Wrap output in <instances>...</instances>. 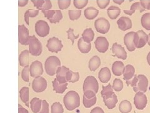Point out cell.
<instances>
[{
    "label": "cell",
    "instance_id": "obj_1",
    "mask_svg": "<svg viewBox=\"0 0 150 113\" xmlns=\"http://www.w3.org/2000/svg\"><path fill=\"white\" fill-rule=\"evenodd\" d=\"M63 102L67 109L68 111H73L80 106V97L78 92L71 91L64 96Z\"/></svg>",
    "mask_w": 150,
    "mask_h": 113
},
{
    "label": "cell",
    "instance_id": "obj_2",
    "mask_svg": "<svg viewBox=\"0 0 150 113\" xmlns=\"http://www.w3.org/2000/svg\"><path fill=\"white\" fill-rule=\"evenodd\" d=\"M61 66L60 60L56 56H50L45 62V69L46 74L53 76L56 73V70Z\"/></svg>",
    "mask_w": 150,
    "mask_h": 113
},
{
    "label": "cell",
    "instance_id": "obj_3",
    "mask_svg": "<svg viewBox=\"0 0 150 113\" xmlns=\"http://www.w3.org/2000/svg\"><path fill=\"white\" fill-rule=\"evenodd\" d=\"M28 45L29 46L30 53L32 55L37 56L41 54L42 50H43L42 44L41 41L35 35L30 36Z\"/></svg>",
    "mask_w": 150,
    "mask_h": 113
},
{
    "label": "cell",
    "instance_id": "obj_4",
    "mask_svg": "<svg viewBox=\"0 0 150 113\" xmlns=\"http://www.w3.org/2000/svg\"><path fill=\"white\" fill-rule=\"evenodd\" d=\"M138 41V35L137 32H128L124 36L125 45L129 51H133L137 49Z\"/></svg>",
    "mask_w": 150,
    "mask_h": 113
},
{
    "label": "cell",
    "instance_id": "obj_5",
    "mask_svg": "<svg viewBox=\"0 0 150 113\" xmlns=\"http://www.w3.org/2000/svg\"><path fill=\"white\" fill-rule=\"evenodd\" d=\"M95 27L98 33L102 34H107L110 28V23L105 18H99L95 22Z\"/></svg>",
    "mask_w": 150,
    "mask_h": 113
},
{
    "label": "cell",
    "instance_id": "obj_6",
    "mask_svg": "<svg viewBox=\"0 0 150 113\" xmlns=\"http://www.w3.org/2000/svg\"><path fill=\"white\" fill-rule=\"evenodd\" d=\"M35 31L39 36L45 37L50 34V28L45 20H39L35 24Z\"/></svg>",
    "mask_w": 150,
    "mask_h": 113
},
{
    "label": "cell",
    "instance_id": "obj_7",
    "mask_svg": "<svg viewBox=\"0 0 150 113\" xmlns=\"http://www.w3.org/2000/svg\"><path fill=\"white\" fill-rule=\"evenodd\" d=\"M99 89V84L94 76H88L83 83V91L91 90L97 94Z\"/></svg>",
    "mask_w": 150,
    "mask_h": 113
},
{
    "label": "cell",
    "instance_id": "obj_8",
    "mask_svg": "<svg viewBox=\"0 0 150 113\" xmlns=\"http://www.w3.org/2000/svg\"><path fill=\"white\" fill-rule=\"evenodd\" d=\"M46 46L50 51L58 53L62 50L63 45L62 44V41L58 38L52 37L48 40Z\"/></svg>",
    "mask_w": 150,
    "mask_h": 113
},
{
    "label": "cell",
    "instance_id": "obj_9",
    "mask_svg": "<svg viewBox=\"0 0 150 113\" xmlns=\"http://www.w3.org/2000/svg\"><path fill=\"white\" fill-rule=\"evenodd\" d=\"M147 97L143 92H137L134 97L135 107L139 110L144 109L147 105Z\"/></svg>",
    "mask_w": 150,
    "mask_h": 113
},
{
    "label": "cell",
    "instance_id": "obj_10",
    "mask_svg": "<svg viewBox=\"0 0 150 113\" xmlns=\"http://www.w3.org/2000/svg\"><path fill=\"white\" fill-rule=\"evenodd\" d=\"M32 88L36 92H42L47 88V81L43 77H37L32 82Z\"/></svg>",
    "mask_w": 150,
    "mask_h": 113
},
{
    "label": "cell",
    "instance_id": "obj_11",
    "mask_svg": "<svg viewBox=\"0 0 150 113\" xmlns=\"http://www.w3.org/2000/svg\"><path fill=\"white\" fill-rule=\"evenodd\" d=\"M30 74L31 77H37L43 74V67L42 63L39 60L33 62L30 66Z\"/></svg>",
    "mask_w": 150,
    "mask_h": 113
},
{
    "label": "cell",
    "instance_id": "obj_12",
    "mask_svg": "<svg viewBox=\"0 0 150 113\" xmlns=\"http://www.w3.org/2000/svg\"><path fill=\"white\" fill-rule=\"evenodd\" d=\"M29 30L24 25H19L18 26V41L21 45H27L29 40Z\"/></svg>",
    "mask_w": 150,
    "mask_h": 113
},
{
    "label": "cell",
    "instance_id": "obj_13",
    "mask_svg": "<svg viewBox=\"0 0 150 113\" xmlns=\"http://www.w3.org/2000/svg\"><path fill=\"white\" fill-rule=\"evenodd\" d=\"M138 81L137 86L133 87V90L134 92H146L148 86V80L145 75L143 74H140L138 75Z\"/></svg>",
    "mask_w": 150,
    "mask_h": 113
},
{
    "label": "cell",
    "instance_id": "obj_14",
    "mask_svg": "<svg viewBox=\"0 0 150 113\" xmlns=\"http://www.w3.org/2000/svg\"><path fill=\"white\" fill-rule=\"evenodd\" d=\"M96 50L100 53H105L109 48V42L104 36H98L95 41Z\"/></svg>",
    "mask_w": 150,
    "mask_h": 113
},
{
    "label": "cell",
    "instance_id": "obj_15",
    "mask_svg": "<svg viewBox=\"0 0 150 113\" xmlns=\"http://www.w3.org/2000/svg\"><path fill=\"white\" fill-rule=\"evenodd\" d=\"M112 54L118 59H121L122 60H126L127 58V53L123 46L118 43L113 44L111 48Z\"/></svg>",
    "mask_w": 150,
    "mask_h": 113
},
{
    "label": "cell",
    "instance_id": "obj_16",
    "mask_svg": "<svg viewBox=\"0 0 150 113\" xmlns=\"http://www.w3.org/2000/svg\"><path fill=\"white\" fill-rule=\"evenodd\" d=\"M69 70V69L65 67V66H60L56 70V79L57 81L61 83H67V74Z\"/></svg>",
    "mask_w": 150,
    "mask_h": 113
},
{
    "label": "cell",
    "instance_id": "obj_17",
    "mask_svg": "<svg viewBox=\"0 0 150 113\" xmlns=\"http://www.w3.org/2000/svg\"><path fill=\"white\" fill-rule=\"evenodd\" d=\"M117 24L118 28L122 31H126L132 28V21L128 17L121 16L117 21Z\"/></svg>",
    "mask_w": 150,
    "mask_h": 113
},
{
    "label": "cell",
    "instance_id": "obj_18",
    "mask_svg": "<svg viewBox=\"0 0 150 113\" xmlns=\"http://www.w3.org/2000/svg\"><path fill=\"white\" fill-rule=\"evenodd\" d=\"M98 77L100 82L102 83L108 82L111 77V73L109 68L103 67L102 68L98 74Z\"/></svg>",
    "mask_w": 150,
    "mask_h": 113
},
{
    "label": "cell",
    "instance_id": "obj_19",
    "mask_svg": "<svg viewBox=\"0 0 150 113\" xmlns=\"http://www.w3.org/2000/svg\"><path fill=\"white\" fill-rule=\"evenodd\" d=\"M138 35V41L137 48L141 49L145 46L148 41V35H147L143 30H140L137 31Z\"/></svg>",
    "mask_w": 150,
    "mask_h": 113
},
{
    "label": "cell",
    "instance_id": "obj_20",
    "mask_svg": "<svg viewBox=\"0 0 150 113\" xmlns=\"http://www.w3.org/2000/svg\"><path fill=\"white\" fill-rule=\"evenodd\" d=\"M125 65L121 61H116L112 64V72L116 76H120L123 74L125 70Z\"/></svg>",
    "mask_w": 150,
    "mask_h": 113
},
{
    "label": "cell",
    "instance_id": "obj_21",
    "mask_svg": "<svg viewBox=\"0 0 150 113\" xmlns=\"http://www.w3.org/2000/svg\"><path fill=\"white\" fill-rule=\"evenodd\" d=\"M78 47L79 50L83 54H88L91 49V44L85 42L83 38H80L78 42Z\"/></svg>",
    "mask_w": 150,
    "mask_h": 113
},
{
    "label": "cell",
    "instance_id": "obj_22",
    "mask_svg": "<svg viewBox=\"0 0 150 113\" xmlns=\"http://www.w3.org/2000/svg\"><path fill=\"white\" fill-rule=\"evenodd\" d=\"M99 13V10L96 8L90 6L88 7L84 11V15L88 20H93L95 19Z\"/></svg>",
    "mask_w": 150,
    "mask_h": 113
},
{
    "label": "cell",
    "instance_id": "obj_23",
    "mask_svg": "<svg viewBox=\"0 0 150 113\" xmlns=\"http://www.w3.org/2000/svg\"><path fill=\"white\" fill-rule=\"evenodd\" d=\"M135 74V69L132 65L128 64L125 66L123 72V79L125 81H128L132 79Z\"/></svg>",
    "mask_w": 150,
    "mask_h": 113
},
{
    "label": "cell",
    "instance_id": "obj_24",
    "mask_svg": "<svg viewBox=\"0 0 150 113\" xmlns=\"http://www.w3.org/2000/svg\"><path fill=\"white\" fill-rule=\"evenodd\" d=\"M53 90L55 91V92L63 94L67 89L68 83L61 84L57 81V79H55L53 81Z\"/></svg>",
    "mask_w": 150,
    "mask_h": 113
},
{
    "label": "cell",
    "instance_id": "obj_25",
    "mask_svg": "<svg viewBox=\"0 0 150 113\" xmlns=\"http://www.w3.org/2000/svg\"><path fill=\"white\" fill-rule=\"evenodd\" d=\"M107 13L111 20H115L119 16L121 13V9L118 6H111L107 9Z\"/></svg>",
    "mask_w": 150,
    "mask_h": 113
},
{
    "label": "cell",
    "instance_id": "obj_26",
    "mask_svg": "<svg viewBox=\"0 0 150 113\" xmlns=\"http://www.w3.org/2000/svg\"><path fill=\"white\" fill-rule=\"evenodd\" d=\"M30 107L34 113L39 112L42 107V100L38 97H34L30 102Z\"/></svg>",
    "mask_w": 150,
    "mask_h": 113
},
{
    "label": "cell",
    "instance_id": "obj_27",
    "mask_svg": "<svg viewBox=\"0 0 150 113\" xmlns=\"http://www.w3.org/2000/svg\"><path fill=\"white\" fill-rule=\"evenodd\" d=\"M101 65V60L99 56L95 55L93 56V57L89 61L88 67L91 71H95L96 69L99 68Z\"/></svg>",
    "mask_w": 150,
    "mask_h": 113
},
{
    "label": "cell",
    "instance_id": "obj_28",
    "mask_svg": "<svg viewBox=\"0 0 150 113\" xmlns=\"http://www.w3.org/2000/svg\"><path fill=\"white\" fill-rule=\"evenodd\" d=\"M29 54L30 51L28 50H23L19 55V64L21 67H25L29 63Z\"/></svg>",
    "mask_w": 150,
    "mask_h": 113
},
{
    "label": "cell",
    "instance_id": "obj_29",
    "mask_svg": "<svg viewBox=\"0 0 150 113\" xmlns=\"http://www.w3.org/2000/svg\"><path fill=\"white\" fill-rule=\"evenodd\" d=\"M20 97L26 106L29 107V88L28 87H22L20 91Z\"/></svg>",
    "mask_w": 150,
    "mask_h": 113
},
{
    "label": "cell",
    "instance_id": "obj_30",
    "mask_svg": "<svg viewBox=\"0 0 150 113\" xmlns=\"http://www.w3.org/2000/svg\"><path fill=\"white\" fill-rule=\"evenodd\" d=\"M103 101L105 102V106L109 109H112L115 107L116 104L118 103V98H117L116 95L114 93L111 97L106 99H103Z\"/></svg>",
    "mask_w": 150,
    "mask_h": 113
},
{
    "label": "cell",
    "instance_id": "obj_31",
    "mask_svg": "<svg viewBox=\"0 0 150 113\" xmlns=\"http://www.w3.org/2000/svg\"><path fill=\"white\" fill-rule=\"evenodd\" d=\"M82 38L85 42L91 43V41H92L95 38V33L91 28H86L83 33Z\"/></svg>",
    "mask_w": 150,
    "mask_h": 113
},
{
    "label": "cell",
    "instance_id": "obj_32",
    "mask_svg": "<svg viewBox=\"0 0 150 113\" xmlns=\"http://www.w3.org/2000/svg\"><path fill=\"white\" fill-rule=\"evenodd\" d=\"M137 10H139L141 13L145 10V9L142 6V5H141L139 2H136V3H133L132 5H131L130 9H129V10H125V9L124 13L125 14H126V15L131 16V15H132Z\"/></svg>",
    "mask_w": 150,
    "mask_h": 113
},
{
    "label": "cell",
    "instance_id": "obj_33",
    "mask_svg": "<svg viewBox=\"0 0 150 113\" xmlns=\"http://www.w3.org/2000/svg\"><path fill=\"white\" fill-rule=\"evenodd\" d=\"M113 94V89H112L110 84L106 86H103V90L101 92V94L103 99H106L111 97Z\"/></svg>",
    "mask_w": 150,
    "mask_h": 113
},
{
    "label": "cell",
    "instance_id": "obj_34",
    "mask_svg": "<svg viewBox=\"0 0 150 113\" xmlns=\"http://www.w3.org/2000/svg\"><path fill=\"white\" fill-rule=\"evenodd\" d=\"M132 109V105L128 100L121 102L119 106V110L121 113H129Z\"/></svg>",
    "mask_w": 150,
    "mask_h": 113
},
{
    "label": "cell",
    "instance_id": "obj_35",
    "mask_svg": "<svg viewBox=\"0 0 150 113\" xmlns=\"http://www.w3.org/2000/svg\"><path fill=\"white\" fill-rule=\"evenodd\" d=\"M142 26L147 30H150V13L144 14L141 18Z\"/></svg>",
    "mask_w": 150,
    "mask_h": 113
},
{
    "label": "cell",
    "instance_id": "obj_36",
    "mask_svg": "<svg viewBox=\"0 0 150 113\" xmlns=\"http://www.w3.org/2000/svg\"><path fill=\"white\" fill-rule=\"evenodd\" d=\"M79 74L77 72H73L69 70L67 74V81L69 82L74 83L79 81Z\"/></svg>",
    "mask_w": 150,
    "mask_h": 113
},
{
    "label": "cell",
    "instance_id": "obj_37",
    "mask_svg": "<svg viewBox=\"0 0 150 113\" xmlns=\"http://www.w3.org/2000/svg\"><path fill=\"white\" fill-rule=\"evenodd\" d=\"M39 13V10H35V9H28L25 14V20L28 25H29V18L36 17Z\"/></svg>",
    "mask_w": 150,
    "mask_h": 113
},
{
    "label": "cell",
    "instance_id": "obj_38",
    "mask_svg": "<svg viewBox=\"0 0 150 113\" xmlns=\"http://www.w3.org/2000/svg\"><path fill=\"white\" fill-rule=\"evenodd\" d=\"M96 100H97L96 97H95L91 99H88L85 96H83V105L86 108H90L95 104L96 103Z\"/></svg>",
    "mask_w": 150,
    "mask_h": 113
},
{
    "label": "cell",
    "instance_id": "obj_39",
    "mask_svg": "<svg viewBox=\"0 0 150 113\" xmlns=\"http://www.w3.org/2000/svg\"><path fill=\"white\" fill-rule=\"evenodd\" d=\"M51 113H63L64 109L62 104L56 102L53 103L51 107Z\"/></svg>",
    "mask_w": 150,
    "mask_h": 113
},
{
    "label": "cell",
    "instance_id": "obj_40",
    "mask_svg": "<svg viewBox=\"0 0 150 113\" xmlns=\"http://www.w3.org/2000/svg\"><path fill=\"white\" fill-rule=\"evenodd\" d=\"M69 18L71 20L74 21L78 20V18H80L81 15V9H77V10H69L68 11Z\"/></svg>",
    "mask_w": 150,
    "mask_h": 113
},
{
    "label": "cell",
    "instance_id": "obj_41",
    "mask_svg": "<svg viewBox=\"0 0 150 113\" xmlns=\"http://www.w3.org/2000/svg\"><path fill=\"white\" fill-rule=\"evenodd\" d=\"M112 87L115 91L119 92L123 89V83L120 79H115L113 81V84H112Z\"/></svg>",
    "mask_w": 150,
    "mask_h": 113
},
{
    "label": "cell",
    "instance_id": "obj_42",
    "mask_svg": "<svg viewBox=\"0 0 150 113\" xmlns=\"http://www.w3.org/2000/svg\"><path fill=\"white\" fill-rule=\"evenodd\" d=\"M63 18L62 13L60 10H56L55 13L54 15L51 19H50L49 21L51 23H58Z\"/></svg>",
    "mask_w": 150,
    "mask_h": 113
},
{
    "label": "cell",
    "instance_id": "obj_43",
    "mask_svg": "<svg viewBox=\"0 0 150 113\" xmlns=\"http://www.w3.org/2000/svg\"><path fill=\"white\" fill-rule=\"evenodd\" d=\"M88 3V0H73L74 6L78 9H81L85 7Z\"/></svg>",
    "mask_w": 150,
    "mask_h": 113
},
{
    "label": "cell",
    "instance_id": "obj_44",
    "mask_svg": "<svg viewBox=\"0 0 150 113\" xmlns=\"http://www.w3.org/2000/svg\"><path fill=\"white\" fill-rule=\"evenodd\" d=\"M29 74H30V66L26 65L24 67L21 72V78L23 81L28 82H29Z\"/></svg>",
    "mask_w": 150,
    "mask_h": 113
},
{
    "label": "cell",
    "instance_id": "obj_45",
    "mask_svg": "<svg viewBox=\"0 0 150 113\" xmlns=\"http://www.w3.org/2000/svg\"><path fill=\"white\" fill-rule=\"evenodd\" d=\"M58 3L60 9H66L71 4V0H58Z\"/></svg>",
    "mask_w": 150,
    "mask_h": 113
},
{
    "label": "cell",
    "instance_id": "obj_46",
    "mask_svg": "<svg viewBox=\"0 0 150 113\" xmlns=\"http://www.w3.org/2000/svg\"><path fill=\"white\" fill-rule=\"evenodd\" d=\"M67 34H68V39L71 41L72 45H73L74 43V40L77 39L79 35H75L74 34V30L73 28H69L67 31Z\"/></svg>",
    "mask_w": 150,
    "mask_h": 113
},
{
    "label": "cell",
    "instance_id": "obj_47",
    "mask_svg": "<svg viewBox=\"0 0 150 113\" xmlns=\"http://www.w3.org/2000/svg\"><path fill=\"white\" fill-rule=\"evenodd\" d=\"M98 7L101 9H105L109 5L110 0H96Z\"/></svg>",
    "mask_w": 150,
    "mask_h": 113
},
{
    "label": "cell",
    "instance_id": "obj_48",
    "mask_svg": "<svg viewBox=\"0 0 150 113\" xmlns=\"http://www.w3.org/2000/svg\"><path fill=\"white\" fill-rule=\"evenodd\" d=\"M38 113H49V104L46 100H42V107Z\"/></svg>",
    "mask_w": 150,
    "mask_h": 113
},
{
    "label": "cell",
    "instance_id": "obj_49",
    "mask_svg": "<svg viewBox=\"0 0 150 113\" xmlns=\"http://www.w3.org/2000/svg\"><path fill=\"white\" fill-rule=\"evenodd\" d=\"M138 81V75H134V77L132 79H131L130 80H128V81H126V84H127L128 86H129L130 85L131 86L134 87L137 86Z\"/></svg>",
    "mask_w": 150,
    "mask_h": 113
},
{
    "label": "cell",
    "instance_id": "obj_50",
    "mask_svg": "<svg viewBox=\"0 0 150 113\" xmlns=\"http://www.w3.org/2000/svg\"><path fill=\"white\" fill-rule=\"evenodd\" d=\"M139 3L144 9H150V0H140Z\"/></svg>",
    "mask_w": 150,
    "mask_h": 113
},
{
    "label": "cell",
    "instance_id": "obj_51",
    "mask_svg": "<svg viewBox=\"0 0 150 113\" xmlns=\"http://www.w3.org/2000/svg\"><path fill=\"white\" fill-rule=\"evenodd\" d=\"M96 94L93 91L87 90V91H84V95L83 96H84L88 99H91V98L96 97Z\"/></svg>",
    "mask_w": 150,
    "mask_h": 113
},
{
    "label": "cell",
    "instance_id": "obj_52",
    "mask_svg": "<svg viewBox=\"0 0 150 113\" xmlns=\"http://www.w3.org/2000/svg\"><path fill=\"white\" fill-rule=\"evenodd\" d=\"M90 113H105V112L101 107H96L95 108H94V109H93L91 111Z\"/></svg>",
    "mask_w": 150,
    "mask_h": 113
},
{
    "label": "cell",
    "instance_id": "obj_53",
    "mask_svg": "<svg viewBox=\"0 0 150 113\" xmlns=\"http://www.w3.org/2000/svg\"><path fill=\"white\" fill-rule=\"evenodd\" d=\"M28 0H18V6L20 7H23L28 4Z\"/></svg>",
    "mask_w": 150,
    "mask_h": 113
},
{
    "label": "cell",
    "instance_id": "obj_54",
    "mask_svg": "<svg viewBox=\"0 0 150 113\" xmlns=\"http://www.w3.org/2000/svg\"><path fill=\"white\" fill-rule=\"evenodd\" d=\"M18 106V113H29L28 111L26 109H25V108L23 107L21 105L19 104Z\"/></svg>",
    "mask_w": 150,
    "mask_h": 113
},
{
    "label": "cell",
    "instance_id": "obj_55",
    "mask_svg": "<svg viewBox=\"0 0 150 113\" xmlns=\"http://www.w3.org/2000/svg\"><path fill=\"white\" fill-rule=\"evenodd\" d=\"M112 1H113L116 4H121L122 3H123L125 1V0H112Z\"/></svg>",
    "mask_w": 150,
    "mask_h": 113
},
{
    "label": "cell",
    "instance_id": "obj_56",
    "mask_svg": "<svg viewBox=\"0 0 150 113\" xmlns=\"http://www.w3.org/2000/svg\"><path fill=\"white\" fill-rule=\"evenodd\" d=\"M147 62H148V64L150 66V51L148 53V54L147 55Z\"/></svg>",
    "mask_w": 150,
    "mask_h": 113
},
{
    "label": "cell",
    "instance_id": "obj_57",
    "mask_svg": "<svg viewBox=\"0 0 150 113\" xmlns=\"http://www.w3.org/2000/svg\"><path fill=\"white\" fill-rule=\"evenodd\" d=\"M148 44L150 46V34L148 35Z\"/></svg>",
    "mask_w": 150,
    "mask_h": 113
},
{
    "label": "cell",
    "instance_id": "obj_58",
    "mask_svg": "<svg viewBox=\"0 0 150 113\" xmlns=\"http://www.w3.org/2000/svg\"><path fill=\"white\" fill-rule=\"evenodd\" d=\"M149 11H150V9H149Z\"/></svg>",
    "mask_w": 150,
    "mask_h": 113
},
{
    "label": "cell",
    "instance_id": "obj_59",
    "mask_svg": "<svg viewBox=\"0 0 150 113\" xmlns=\"http://www.w3.org/2000/svg\"><path fill=\"white\" fill-rule=\"evenodd\" d=\"M134 113H136V112H134Z\"/></svg>",
    "mask_w": 150,
    "mask_h": 113
}]
</instances>
